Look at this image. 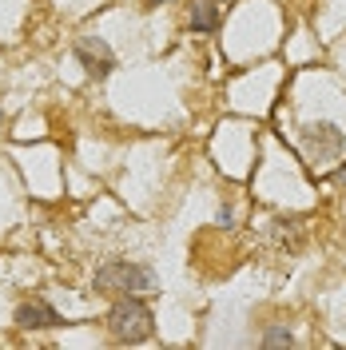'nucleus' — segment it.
Here are the masks:
<instances>
[{"label":"nucleus","instance_id":"obj_1","mask_svg":"<svg viewBox=\"0 0 346 350\" xmlns=\"http://www.w3.org/2000/svg\"><path fill=\"white\" fill-rule=\"evenodd\" d=\"M155 286H159V275L152 267H144V262L111 259L96 271V291L108 295V299H128V295L144 299V295H152Z\"/></svg>","mask_w":346,"mask_h":350},{"label":"nucleus","instance_id":"obj_7","mask_svg":"<svg viewBox=\"0 0 346 350\" xmlns=\"http://www.w3.org/2000/svg\"><path fill=\"white\" fill-rule=\"evenodd\" d=\"M295 338H291V330H282V327H275V330H267L263 334V347H291Z\"/></svg>","mask_w":346,"mask_h":350},{"label":"nucleus","instance_id":"obj_9","mask_svg":"<svg viewBox=\"0 0 346 350\" xmlns=\"http://www.w3.org/2000/svg\"><path fill=\"white\" fill-rule=\"evenodd\" d=\"M144 4H148V8H155V4H168V0H144Z\"/></svg>","mask_w":346,"mask_h":350},{"label":"nucleus","instance_id":"obj_2","mask_svg":"<svg viewBox=\"0 0 346 350\" xmlns=\"http://www.w3.org/2000/svg\"><path fill=\"white\" fill-rule=\"evenodd\" d=\"M108 330L116 342H144V338H152V310H148V303L144 299H135V295H128V299H116L108 310Z\"/></svg>","mask_w":346,"mask_h":350},{"label":"nucleus","instance_id":"obj_3","mask_svg":"<svg viewBox=\"0 0 346 350\" xmlns=\"http://www.w3.org/2000/svg\"><path fill=\"white\" fill-rule=\"evenodd\" d=\"M299 144H303V155L319 167V163H334L346 148V135L334 124H306L299 131Z\"/></svg>","mask_w":346,"mask_h":350},{"label":"nucleus","instance_id":"obj_10","mask_svg":"<svg viewBox=\"0 0 346 350\" xmlns=\"http://www.w3.org/2000/svg\"><path fill=\"white\" fill-rule=\"evenodd\" d=\"M0 124H4V111H0Z\"/></svg>","mask_w":346,"mask_h":350},{"label":"nucleus","instance_id":"obj_4","mask_svg":"<svg viewBox=\"0 0 346 350\" xmlns=\"http://www.w3.org/2000/svg\"><path fill=\"white\" fill-rule=\"evenodd\" d=\"M76 60H80V68H84L92 80H104L111 68H116V52L100 36H80L76 40Z\"/></svg>","mask_w":346,"mask_h":350},{"label":"nucleus","instance_id":"obj_6","mask_svg":"<svg viewBox=\"0 0 346 350\" xmlns=\"http://www.w3.org/2000/svg\"><path fill=\"white\" fill-rule=\"evenodd\" d=\"M191 28H199V32L219 28V4L215 0H191Z\"/></svg>","mask_w":346,"mask_h":350},{"label":"nucleus","instance_id":"obj_5","mask_svg":"<svg viewBox=\"0 0 346 350\" xmlns=\"http://www.w3.org/2000/svg\"><path fill=\"white\" fill-rule=\"evenodd\" d=\"M64 319L56 314V306H48L44 299H28V303L16 306V327L24 330H48V327H60Z\"/></svg>","mask_w":346,"mask_h":350},{"label":"nucleus","instance_id":"obj_8","mask_svg":"<svg viewBox=\"0 0 346 350\" xmlns=\"http://www.w3.org/2000/svg\"><path fill=\"white\" fill-rule=\"evenodd\" d=\"M338 187H343V191H346V167H343V172H338Z\"/></svg>","mask_w":346,"mask_h":350}]
</instances>
